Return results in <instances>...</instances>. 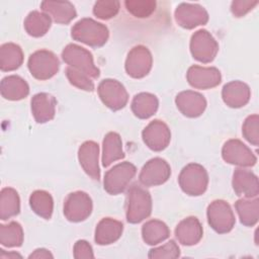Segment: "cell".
<instances>
[{
    "label": "cell",
    "instance_id": "cell-6",
    "mask_svg": "<svg viewBox=\"0 0 259 259\" xmlns=\"http://www.w3.org/2000/svg\"><path fill=\"white\" fill-rule=\"evenodd\" d=\"M30 74L37 80H48L54 77L60 68L58 57L51 51L38 50L32 53L27 61Z\"/></svg>",
    "mask_w": 259,
    "mask_h": 259
},
{
    "label": "cell",
    "instance_id": "cell-14",
    "mask_svg": "<svg viewBox=\"0 0 259 259\" xmlns=\"http://www.w3.org/2000/svg\"><path fill=\"white\" fill-rule=\"evenodd\" d=\"M175 21L185 29H192L204 25L208 21V13L205 8L196 3H180L174 12Z\"/></svg>",
    "mask_w": 259,
    "mask_h": 259
},
{
    "label": "cell",
    "instance_id": "cell-28",
    "mask_svg": "<svg viewBox=\"0 0 259 259\" xmlns=\"http://www.w3.org/2000/svg\"><path fill=\"white\" fill-rule=\"evenodd\" d=\"M23 52L14 42H6L0 47V69L10 72L18 69L23 63Z\"/></svg>",
    "mask_w": 259,
    "mask_h": 259
},
{
    "label": "cell",
    "instance_id": "cell-20",
    "mask_svg": "<svg viewBox=\"0 0 259 259\" xmlns=\"http://www.w3.org/2000/svg\"><path fill=\"white\" fill-rule=\"evenodd\" d=\"M174 233L180 244L184 246H193L201 240L203 229L197 218L187 217L176 226Z\"/></svg>",
    "mask_w": 259,
    "mask_h": 259
},
{
    "label": "cell",
    "instance_id": "cell-29",
    "mask_svg": "<svg viewBox=\"0 0 259 259\" xmlns=\"http://www.w3.org/2000/svg\"><path fill=\"white\" fill-rule=\"evenodd\" d=\"M170 236L168 226L160 220H150L142 227V237L146 244L150 246L162 243Z\"/></svg>",
    "mask_w": 259,
    "mask_h": 259
},
{
    "label": "cell",
    "instance_id": "cell-11",
    "mask_svg": "<svg viewBox=\"0 0 259 259\" xmlns=\"http://www.w3.org/2000/svg\"><path fill=\"white\" fill-rule=\"evenodd\" d=\"M153 65V57L150 50L142 45L134 47L127 54L124 69L126 74L135 79L147 76Z\"/></svg>",
    "mask_w": 259,
    "mask_h": 259
},
{
    "label": "cell",
    "instance_id": "cell-9",
    "mask_svg": "<svg viewBox=\"0 0 259 259\" xmlns=\"http://www.w3.org/2000/svg\"><path fill=\"white\" fill-rule=\"evenodd\" d=\"M97 92L102 103L113 111L123 108L128 101L126 89L115 79L102 80L97 87Z\"/></svg>",
    "mask_w": 259,
    "mask_h": 259
},
{
    "label": "cell",
    "instance_id": "cell-31",
    "mask_svg": "<svg viewBox=\"0 0 259 259\" xmlns=\"http://www.w3.org/2000/svg\"><path fill=\"white\" fill-rule=\"evenodd\" d=\"M235 208L239 215L240 222L246 227H253L257 224L259 218V199L257 196L241 198L235 202Z\"/></svg>",
    "mask_w": 259,
    "mask_h": 259
},
{
    "label": "cell",
    "instance_id": "cell-26",
    "mask_svg": "<svg viewBox=\"0 0 259 259\" xmlns=\"http://www.w3.org/2000/svg\"><path fill=\"white\" fill-rule=\"evenodd\" d=\"M124 158L122 150V141L115 132H109L105 135L102 142V165L108 167L111 163Z\"/></svg>",
    "mask_w": 259,
    "mask_h": 259
},
{
    "label": "cell",
    "instance_id": "cell-39",
    "mask_svg": "<svg viewBox=\"0 0 259 259\" xmlns=\"http://www.w3.org/2000/svg\"><path fill=\"white\" fill-rule=\"evenodd\" d=\"M148 257L151 259H174L180 257V249L174 240H170L163 246L151 249Z\"/></svg>",
    "mask_w": 259,
    "mask_h": 259
},
{
    "label": "cell",
    "instance_id": "cell-19",
    "mask_svg": "<svg viewBox=\"0 0 259 259\" xmlns=\"http://www.w3.org/2000/svg\"><path fill=\"white\" fill-rule=\"evenodd\" d=\"M232 186L238 196L256 197L259 194L258 177L244 168H237L233 174Z\"/></svg>",
    "mask_w": 259,
    "mask_h": 259
},
{
    "label": "cell",
    "instance_id": "cell-18",
    "mask_svg": "<svg viewBox=\"0 0 259 259\" xmlns=\"http://www.w3.org/2000/svg\"><path fill=\"white\" fill-rule=\"evenodd\" d=\"M99 146L94 141L84 142L78 150V160L85 173L94 180L100 179V169L98 165Z\"/></svg>",
    "mask_w": 259,
    "mask_h": 259
},
{
    "label": "cell",
    "instance_id": "cell-22",
    "mask_svg": "<svg viewBox=\"0 0 259 259\" xmlns=\"http://www.w3.org/2000/svg\"><path fill=\"white\" fill-rule=\"evenodd\" d=\"M31 112L37 123H45L52 120L56 113V98L46 92L36 93L32 96L31 101Z\"/></svg>",
    "mask_w": 259,
    "mask_h": 259
},
{
    "label": "cell",
    "instance_id": "cell-37",
    "mask_svg": "<svg viewBox=\"0 0 259 259\" xmlns=\"http://www.w3.org/2000/svg\"><path fill=\"white\" fill-rule=\"evenodd\" d=\"M66 76H67L69 82L73 86H75L79 89H82L85 91H90V92L95 89L94 82L88 75H86L72 67L68 66L66 68Z\"/></svg>",
    "mask_w": 259,
    "mask_h": 259
},
{
    "label": "cell",
    "instance_id": "cell-42",
    "mask_svg": "<svg viewBox=\"0 0 259 259\" xmlns=\"http://www.w3.org/2000/svg\"><path fill=\"white\" fill-rule=\"evenodd\" d=\"M28 258H29V259H31V258L47 259V258H54V256H53V254H52L49 250H47V249H45V248H38V249H35V250L28 256Z\"/></svg>",
    "mask_w": 259,
    "mask_h": 259
},
{
    "label": "cell",
    "instance_id": "cell-33",
    "mask_svg": "<svg viewBox=\"0 0 259 259\" xmlns=\"http://www.w3.org/2000/svg\"><path fill=\"white\" fill-rule=\"evenodd\" d=\"M29 205L38 217L50 220L54 210L52 195L46 190H35L29 196Z\"/></svg>",
    "mask_w": 259,
    "mask_h": 259
},
{
    "label": "cell",
    "instance_id": "cell-34",
    "mask_svg": "<svg viewBox=\"0 0 259 259\" xmlns=\"http://www.w3.org/2000/svg\"><path fill=\"white\" fill-rule=\"evenodd\" d=\"M23 243V230L19 223L10 222L0 225V244L7 248L20 247Z\"/></svg>",
    "mask_w": 259,
    "mask_h": 259
},
{
    "label": "cell",
    "instance_id": "cell-15",
    "mask_svg": "<svg viewBox=\"0 0 259 259\" xmlns=\"http://www.w3.org/2000/svg\"><path fill=\"white\" fill-rule=\"evenodd\" d=\"M142 138L149 149L161 152L168 147L171 140V132L163 120L154 119L143 130Z\"/></svg>",
    "mask_w": 259,
    "mask_h": 259
},
{
    "label": "cell",
    "instance_id": "cell-2",
    "mask_svg": "<svg viewBox=\"0 0 259 259\" xmlns=\"http://www.w3.org/2000/svg\"><path fill=\"white\" fill-rule=\"evenodd\" d=\"M152 212V197L150 192L134 184L130 187L125 202V215L130 224H139L149 218Z\"/></svg>",
    "mask_w": 259,
    "mask_h": 259
},
{
    "label": "cell",
    "instance_id": "cell-35",
    "mask_svg": "<svg viewBox=\"0 0 259 259\" xmlns=\"http://www.w3.org/2000/svg\"><path fill=\"white\" fill-rule=\"evenodd\" d=\"M124 6L133 16L147 18L154 13L157 2L154 0H126Z\"/></svg>",
    "mask_w": 259,
    "mask_h": 259
},
{
    "label": "cell",
    "instance_id": "cell-36",
    "mask_svg": "<svg viewBox=\"0 0 259 259\" xmlns=\"http://www.w3.org/2000/svg\"><path fill=\"white\" fill-rule=\"evenodd\" d=\"M120 3L117 0L96 1L93 6V14L102 20L110 19L117 15Z\"/></svg>",
    "mask_w": 259,
    "mask_h": 259
},
{
    "label": "cell",
    "instance_id": "cell-41",
    "mask_svg": "<svg viewBox=\"0 0 259 259\" xmlns=\"http://www.w3.org/2000/svg\"><path fill=\"white\" fill-rule=\"evenodd\" d=\"M73 254L74 258L76 259H88V258H94L93 250L91 245L85 241V240H78L74 244L73 248Z\"/></svg>",
    "mask_w": 259,
    "mask_h": 259
},
{
    "label": "cell",
    "instance_id": "cell-43",
    "mask_svg": "<svg viewBox=\"0 0 259 259\" xmlns=\"http://www.w3.org/2000/svg\"><path fill=\"white\" fill-rule=\"evenodd\" d=\"M15 257H18V258H21L22 256L18 253H8V254H5L4 250H0V258H15Z\"/></svg>",
    "mask_w": 259,
    "mask_h": 259
},
{
    "label": "cell",
    "instance_id": "cell-24",
    "mask_svg": "<svg viewBox=\"0 0 259 259\" xmlns=\"http://www.w3.org/2000/svg\"><path fill=\"white\" fill-rule=\"evenodd\" d=\"M42 12L49 14L57 23L68 24L76 16L77 12L70 1H51L46 0L40 3Z\"/></svg>",
    "mask_w": 259,
    "mask_h": 259
},
{
    "label": "cell",
    "instance_id": "cell-5",
    "mask_svg": "<svg viewBox=\"0 0 259 259\" xmlns=\"http://www.w3.org/2000/svg\"><path fill=\"white\" fill-rule=\"evenodd\" d=\"M137 173L136 166L131 162H121L106 171L103 179L104 190L111 195H116L125 190Z\"/></svg>",
    "mask_w": 259,
    "mask_h": 259
},
{
    "label": "cell",
    "instance_id": "cell-40",
    "mask_svg": "<svg viewBox=\"0 0 259 259\" xmlns=\"http://www.w3.org/2000/svg\"><path fill=\"white\" fill-rule=\"evenodd\" d=\"M258 3V0H235L231 4V11L235 17H242L251 11Z\"/></svg>",
    "mask_w": 259,
    "mask_h": 259
},
{
    "label": "cell",
    "instance_id": "cell-23",
    "mask_svg": "<svg viewBox=\"0 0 259 259\" xmlns=\"http://www.w3.org/2000/svg\"><path fill=\"white\" fill-rule=\"evenodd\" d=\"M122 232L123 225L121 222L111 218H103L95 229V243L101 246L110 245L121 237Z\"/></svg>",
    "mask_w": 259,
    "mask_h": 259
},
{
    "label": "cell",
    "instance_id": "cell-25",
    "mask_svg": "<svg viewBox=\"0 0 259 259\" xmlns=\"http://www.w3.org/2000/svg\"><path fill=\"white\" fill-rule=\"evenodd\" d=\"M0 91L3 98L17 101L25 98L29 94L27 82L18 75L6 76L0 83Z\"/></svg>",
    "mask_w": 259,
    "mask_h": 259
},
{
    "label": "cell",
    "instance_id": "cell-16",
    "mask_svg": "<svg viewBox=\"0 0 259 259\" xmlns=\"http://www.w3.org/2000/svg\"><path fill=\"white\" fill-rule=\"evenodd\" d=\"M186 79L190 86L196 89H210L222 82V74L215 67L193 65L188 68Z\"/></svg>",
    "mask_w": 259,
    "mask_h": 259
},
{
    "label": "cell",
    "instance_id": "cell-13",
    "mask_svg": "<svg viewBox=\"0 0 259 259\" xmlns=\"http://www.w3.org/2000/svg\"><path fill=\"white\" fill-rule=\"evenodd\" d=\"M170 175L171 168L167 161L160 157H155L143 166L139 175V181L147 187L158 186L165 183L170 178Z\"/></svg>",
    "mask_w": 259,
    "mask_h": 259
},
{
    "label": "cell",
    "instance_id": "cell-30",
    "mask_svg": "<svg viewBox=\"0 0 259 259\" xmlns=\"http://www.w3.org/2000/svg\"><path fill=\"white\" fill-rule=\"evenodd\" d=\"M52 24V18L49 14L33 10L27 14L24 19L25 31L33 37H40L45 35Z\"/></svg>",
    "mask_w": 259,
    "mask_h": 259
},
{
    "label": "cell",
    "instance_id": "cell-21",
    "mask_svg": "<svg viewBox=\"0 0 259 259\" xmlns=\"http://www.w3.org/2000/svg\"><path fill=\"white\" fill-rule=\"evenodd\" d=\"M222 97L229 107L240 108L249 102L251 90L246 83L235 80L224 85L222 89Z\"/></svg>",
    "mask_w": 259,
    "mask_h": 259
},
{
    "label": "cell",
    "instance_id": "cell-38",
    "mask_svg": "<svg viewBox=\"0 0 259 259\" xmlns=\"http://www.w3.org/2000/svg\"><path fill=\"white\" fill-rule=\"evenodd\" d=\"M242 134L245 140L254 146L259 145V115L252 114L246 117L242 125Z\"/></svg>",
    "mask_w": 259,
    "mask_h": 259
},
{
    "label": "cell",
    "instance_id": "cell-8",
    "mask_svg": "<svg viewBox=\"0 0 259 259\" xmlns=\"http://www.w3.org/2000/svg\"><path fill=\"white\" fill-rule=\"evenodd\" d=\"M190 53L192 57L203 64L214 60L219 52V44L206 29L196 30L190 38Z\"/></svg>",
    "mask_w": 259,
    "mask_h": 259
},
{
    "label": "cell",
    "instance_id": "cell-10",
    "mask_svg": "<svg viewBox=\"0 0 259 259\" xmlns=\"http://www.w3.org/2000/svg\"><path fill=\"white\" fill-rule=\"evenodd\" d=\"M92 199L84 191H75L68 194L64 202V215L72 223L85 221L92 212Z\"/></svg>",
    "mask_w": 259,
    "mask_h": 259
},
{
    "label": "cell",
    "instance_id": "cell-12",
    "mask_svg": "<svg viewBox=\"0 0 259 259\" xmlns=\"http://www.w3.org/2000/svg\"><path fill=\"white\" fill-rule=\"evenodd\" d=\"M222 157L225 162L241 167H252L257 162L252 150L238 139H231L224 144Z\"/></svg>",
    "mask_w": 259,
    "mask_h": 259
},
{
    "label": "cell",
    "instance_id": "cell-17",
    "mask_svg": "<svg viewBox=\"0 0 259 259\" xmlns=\"http://www.w3.org/2000/svg\"><path fill=\"white\" fill-rule=\"evenodd\" d=\"M178 110L185 116L195 118L200 116L206 108V99L199 92L185 90L179 92L175 97Z\"/></svg>",
    "mask_w": 259,
    "mask_h": 259
},
{
    "label": "cell",
    "instance_id": "cell-7",
    "mask_svg": "<svg viewBox=\"0 0 259 259\" xmlns=\"http://www.w3.org/2000/svg\"><path fill=\"white\" fill-rule=\"evenodd\" d=\"M207 223L218 234H227L235 226L236 219L231 205L223 199L211 201L206 209Z\"/></svg>",
    "mask_w": 259,
    "mask_h": 259
},
{
    "label": "cell",
    "instance_id": "cell-32",
    "mask_svg": "<svg viewBox=\"0 0 259 259\" xmlns=\"http://www.w3.org/2000/svg\"><path fill=\"white\" fill-rule=\"evenodd\" d=\"M20 211L18 192L12 187H4L0 192V219L6 221Z\"/></svg>",
    "mask_w": 259,
    "mask_h": 259
},
{
    "label": "cell",
    "instance_id": "cell-4",
    "mask_svg": "<svg viewBox=\"0 0 259 259\" xmlns=\"http://www.w3.org/2000/svg\"><path fill=\"white\" fill-rule=\"evenodd\" d=\"M62 59L69 66L86 75L91 79H97L100 70L95 66L92 54L76 44L67 45L62 51Z\"/></svg>",
    "mask_w": 259,
    "mask_h": 259
},
{
    "label": "cell",
    "instance_id": "cell-1",
    "mask_svg": "<svg viewBox=\"0 0 259 259\" xmlns=\"http://www.w3.org/2000/svg\"><path fill=\"white\" fill-rule=\"evenodd\" d=\"M73 39L83 42L92 48L104 46L109 37L107 26L90 17H84L78 20L71 29Z\"/></svg>",
    "mask_w": 259,
    "mask_h": 259
},
{
    "label": "cell",
    "instance_id": "cell-3",
    "mask_svg": "<svg viewBox=\"0 0 259 259\" xmlns=\"http://www.w3.org/2000/svg\"><path fill=\"white\" fill-rule=\"evenodd\" d=\"M178 183L184 193L199 196L205 192L208 185L207 171L200 164L189 163L181 170Z\"/></svg>",
    "mask_w": 259,
    "mask_h": 259
},
{
    "label": "cell",
    "instance_id": "cell-27",
    "mask_svg": "<svg viewBox=\"0 0 259 259\" xmlns=\"http://www.w3.org/2000/svg\"><path fill=\"white\" fill-rule=\"evenodd\" d=\"M159 107L156 95L149 92H141L133 98L131 108L133 113L141 119H147L154 115Z\"/></svg>",
    "mask_w": 259,
    "mask_h": 259
}]
</instances>
